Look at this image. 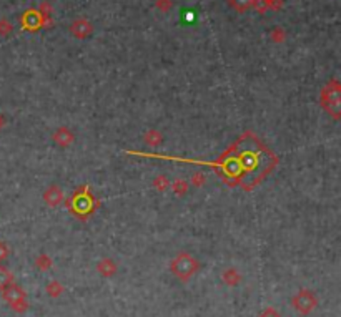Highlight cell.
<instances>
[{
  "instance_id": "27",
  "label": "cell",
  "mask_w": 341,
  "mask_h": 317,
  "mask_svg": "<svg viewBox=\"0 0 341 317\" xmlns=\"http://www.w3.org/2000/svg\"><path fill=\"white\" fill-rule=\"evenodd\" d=\"M5 125V118H4V115H0V128Z\"/></svg>"
},
{
  "instance_id": "21",
  "label": "cell",
  "mask_w": 341,
  "mask_h": 317,
  "mask_svg": "<svg viewBox=\"0 0 341 317\" xmlns=\"http://www.w3.org/2000/svg\"><path fill=\"white\" fill-rule=\"evenodd\" d=\"M251 9H255V10L258 12V14H267V12H268L267 5H265V4L261 2V0H255V2H253V7H251Z\"/></svg>"
},
{
  "instance_id": "2",
  "label": "cell",
  "mask_w": 341,
  "mask_h": 317,
  "mask_svg": "<svg viewBox=\"0 0 341 317\" xmlns=\"http://www.w3.org/2000/svg\"><path fill=\"white\" fill-rule=\"evenodd\" d=\"M321 103L323 108L330 113V115L338 120L341 113V100H339V85L336 80H331L323 90V97H321Z\"/></svg>"
},
{
  "instance_id": "13",
  "label": "cell",
  "mask_w": 341,
  "mask_h": 317,
  "mask_svg": "<svg viewBox=\"0 0 341 317\" xmlns=\"http://www.w3.org/2000/svg\"><path fill=\"white\" fill-rule=\"evenodd\" d=\"M223 281L226 284H230V286H235V284L240 282V274L233 268H230V269H226L223 272Z\"/></svg>"
},
{
  "instance_id": "16",
  "label": "cell",
  "mask_w": 341,
  "mask_h": 317,
  "mask_svg": "<svg viewBox=\"0 0 341 317\" xmlns=\"http://www.w3.org/2000/svg\"><path fill=\"white\" fill-rule=\"evenodd\" d=\"M12 30H14V25H12V22L5 20V18H2L0 20V37H7L12 34Z\"/></svg>"
},
{
  "instance_id": "17",
  "label": "cell",
  "mask_w": 341,
  "mask_h": 317,
  "mask_svg": "<svg viewBox=\"0 0 341 317\" xmlns=\"http://www.w3.org/2000/svg\"><path fill=\"white\" fill-rule=\"evenodd\" d=\"M270 37H271V40H273V42H276V43H281L283 40H285L286 34H285V30H283L281 27H275V30L270 34Z\"/></svg>"
},
{
  "instance_id": "26",
  "label": "cell",
  "mask_w": 341,
  "mask_h": 317,
  "mask_svg": "<svg viewBox=\"0 0 341 317\" xmlns=\"http://www.w3.org/2000/svg\"><path fill=\"white\" fill-rule=\"evenodd\" d=\"M260 317H280V314L276 312L275 309H271V307H268L267 310H265V312L260 315Z\"/></svg>"
},
{
  "instance_id": "18",
  "label": "cell",
  "mask_w": 341,
  "mask_h": 317,
  "mask_svg": "<svg viewBox=\"0 0 341 317\" xmlns=\"http://www.w3.org/2000/svg\"><path fill=\"white\" fill-rule=\"evenodd\" d=\"M261 2L267 5L268 10H275V12L280 10L283 5V0H261Z\"/></svg>"
},
{
  "instance_id": "19",
  "label": "cell",
  "mask_w": 341,
  "mask_h": 317,
  "mask_svg": "<svg viewBox=\"0 0 341 317\" xmlns=\"http://www.w3.org/2000/svg\"><path fill=\"white\" fill-rule=\"evenodd\" d=\"M37 266H39L40 269H47V268H50V264H52V261H50V257L47 256V254H42V256H39L37 257Z\"/></svg>"
},
{
  "instance_id": "8",
  "label": "cell",
  "mask_w": 341,
  "mask_h": 317,
  "mask_svg": "<svg viewBox=\"0 0 341 317\" xmlns=\"http://www.w3.org/2000/svg\"><path fill=\"white\" fill-rule=\"evenodd\" d=\"M52 138H54V141L62 148L70 147V145L75 141V135L72 133L70 128H67V126H60V128H57Z\"/></svg>"
},
{
  "instance_id": "23",
  "label": "cell",
  "mask_w": 341,
  "mask_h": 317,
  "mask_svg": "<svg viewBox=\"0 0 341 317\" xmlns=\"http://www.w3.org/2000/svg\"><path fill=\"white\" fill-rule=\"evenodd\" d=\"M47 291L52 296H57L59 293H62V286H60V284H57V282H52V284H48V286H47Z\"/></svg>"
},
{
  "instance_id": "24",
  "label": "cell",
  "mask_w": 341,
  "mask_h": 317,
  "mask_svg": "<svg viewBox=\"0 0 341 317\" xmlns=\"http://www.w3.org/2000/svg\"><path fill=\"white\" fill-rule=\"evenodd\" d=\"M9 256V246L0 241V261Z\"/></svg>"
},
{
  "instance_id": "25",
  "label": "cell",
  "mask_w": 341,
  "mask_h": 317,
  "mask_svg": "<svg viewBox=\"0 0 341 317\" xmlns=\"http://www.w3.org/2000/svg\"><path fill=\"white\" fill-rule=\"evenodd\" d=\"M203 181H205V176H201V175H193L192 183H193L195 186H201V185H203Z\"/></svg>"
},
{
  "instance_id": "22",
  "label": "cell",
  "mask_w": 341,
  "mask_h": 317,
  "mask_svg": "<svg viewBox=\"0 0 341 317\" xmlns=\"http://www.w3.org/2000/svg\"><path fill=\"white\" fill-rule=\"evenodd\" d=\"M187 181H183V180H176L175 181V186H173V189L176 191V194H180V189H181V193H185L187 191Z\"/></svg>"
},
{
  "instance_id": "9",
  "label": "cell",
  "mask_w": 341,
  "mask_h": 317,
  "mask_svg": "<svg viewBox=\"0 0 341 317\" xmlns=\"http://www.w3.org/2000/svg\"><path fill=\"white\" fill-rule=\"evenodd\" d=\"M98 272H100V274L107 276V277H110V276H113L117 272V266H115V263L112 261V259H103V261L98 263Z\"/></svg>"
},
{
  "instance_id": "14",
  "label": "cell",
  "mask_w": 341,
  "mask_h": 317,
  "mask_svg": "<svg viewBox=\"0 0 341 317\" xmlns=\"http://www.w3.org/2000/svg\"><path fill=\"white\" fill-rule=\"evenodd\" d=\"M12 284V272L5 268H0V289H5Z\"/></svg>"
},
{
  "instance_id": "1",
  "label": "cell",
  "mask_w": 341,
  "mask_h": 317,
  "mask_svg": "<svg viewBox=\"0 0 341 317\" xmlns=\"http://www.w3.org/2000/svg\"><path fill=\"white\" fill-rule=\"evenodd\" d=\"M170 269L181 281H188L197 272L198 261L192 254H188V252H180L172 261V264H170Z\"/></svg>"
},
{
  "instance_id": "7",
  "label": "cell",
  "mask_w": 341,
  "mask_h": 317,
  "mask_svg": "<svg viewBox=\"0 0 341 317\" xmlns=\"http://www.w3.org/2000/svg\"><path fill=\"white\" fill-rule=\"evenodd\" d=\"M43 201H45V205H48L50 208L60 206L62 201H64V191L60 189V186L50 185L45 191H43Z\"/></svg>"
},
{
  "instance_id": "3",
  "label": "cell",
  "mask_w": 341,
  "mask_h": 317,
  "mask_svg": "<svg viewBox=\"0 0 341 317\" xmlns=\"http://www.w3.org/2000/svg\"><path fill=\"white\" fill-rule=\"evenodd\" d=\"M4 299L7 301L15 310H18V312H20V310L27 309L25 293L18 286H15V284H10V286H7V287L4 289Z\"/></svg>"
},
{
  "instance_id": "10",
  "label": "cell",
  "mask_w": 341,
  "mask_h": 317,
  "mask_svg": "<svg viewBox=\"0 0 341 317\" xmlns=\"http://www.w3.org/2000/svg\"><path fill=\"white\" fill-rule=\"evenodd\" d=\"M253 2H255V0H228L230 7L235 9L237 12H240V14H243V12L250 10L251 7H253Z\"/></svg>"
},
{
  "instance_id": "6",
  "label": "cell",
  "mask_w": 341,
  "mask_h": 317,
  "mask_svg": "<svg viewBox=\"0 0 341 317\" xmlns=\"http://www.w3.org/2000/svg\"><path fill=\"white\" fill-rule=\"evenodd\" d=\"M20 23L25 30L29 32H35L43 27V22H42V17L37 10H27L25 14L22 15L20 18Z\"/></svg>"
},
{
  "instance_id": "12",
  "label": "cell",
  "mask_w": 341,
  "mask_h": 317,
  "mask_svg": "<svg viewBox=\"0 0 341 317\" xmlns=\"http://www.w3.org/2000/svg\"><path fill=\"white\" fill-rule=\"evenodd\" d=\"M37 12H39L40 17H42L43 27H45V25H48L50 23V17H52V5H50L48 2H43L40 5V9L37 10Z\"/></svg>"
},
{
  "instance_id": "11",
  "label": "cell",
  "mask_w": 341,
  "mask_h": 317,
  "mask_svg": "<svg viewBox=\"0 0 341 317\" xmlns=\"http://www.w3.org/2000/svg\"><path fill=\"white\" fill-rule=\"evenodd\" d=\"M145 141H147L150 147H159L162 143V133L156 130H150L145 133Z\"/></svg>"
},
{
  "instance_id": "4",
  "label": "cell",
  "mask_w": 341,
  "mask_h": 317,
  "mask_svg": "<svg viewBox=\"0 0 341 317\" xmlns=\"http://www.w3.org/2000/svg\"><path fill=\"white\" fill-rule=\"evenodd\" d=\"M293 306L301 314H308L317 307V297L313 296L311 291L303 289L293 297Z\"/></svg>"
},
{
  "instance_id": "15",
  "label": "cell",
  "mask_w": 341,
  "mask_h": 317,
  "mask_svg": "<svg viewBox=\"0 0 341 317\" xmlns=\"http://www.w3.org/2000/svg\"><path fill=\"white\" fill-rule=\"evenodd\" d=\"M153 186L159 189V191H163V189H167L168 186H170V181H168V178L167 176H163V175H159L156 178L153 180Z\"/></svg>"
},
{
  "instance_id": "20",
  "label": "cell",
  "mask_w": 341,
  "mask_h": 317,
  "mask_svg": "<svg viewBox=\"0 0 341 317\" xmlns=\"http://www.w3.org/2000/svg\"><path fill=\"white\" fill-rule=\"evenodd\" d=\"M155 5H156V9H160L162 12H168L173 7V2L172 0H156Z\"/></svg>"
},
{
  "instance_id": "5",
  "label": "cell",
  "mask_w": 341,
  "mask_h": 317,
  "mask_svg": "<svg viewBox=\"0 0 341 317\" xmlns=\"http://www.w3.org/2000/svg\"><path fill=\"white\" fill-rule=\"evenodd\" d=\"M70 34L78 40H85L93 34V25L87 18H77L70 23Z\"/></svg>"
}]
</instances>
